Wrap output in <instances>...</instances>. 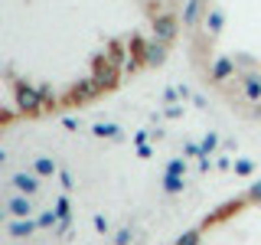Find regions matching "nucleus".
Masks as SVG:
<instances>
[{
  "mask_svg": "<svg viewBox=\"0 0 261 245\" xmlns=\"http://www.w3.org/2000/svg\"><path fill=\"white\" fill-rule=\"evenodd\" d=\"M46 23L79 27L69 82V108H75L160 62L179 30V13L176 0H10V30Z\"/></svg>",
  "mask_w": 261,
  "mask_h": 245,
  "instance_id": "1",
  "label": "nucleus"
}]
</instances>
